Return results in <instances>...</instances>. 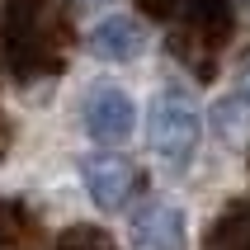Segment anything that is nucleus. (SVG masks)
<instances>
[{
  "label": "nucleus",
  "instance_id": "nucleus-8",
  "mask_svg": "<svg viewBox=\"0 0 250 250\" xmlns=\"http://www.w3.org/2000/svg\"><path fill=\"white\" fill-rule=\"evenodd\" d=\"M212 127H217L222 142H246L250 137V99H241V95L222 99L212 109Z\"/></svg>",
  "mask_w": 250,
  "mask_h": 250
},
{
  "label": "nucleus",
  "instance_id": "nucleus-7",
  "mask_svg": "<svg viewBox=\"0 0 250 250\" xmlns=\"http://www.w3.org/2000/svg\"><path fill=\"white\" fill-rule=\"evenodd\" d=\"M203 250H250V203L227 208L208 231V246Z\"/></svg>",
  "mask_w": 250,
  "mask_h": 250
},
{
  "label": "nucleus",
  "instance_id": "nucleus-9",
  "mask_svg": "<svg viewBox=\"0 0 250 250\" xmlns=\"http://www.w3.org/2000/svg\"><path fill=\"white\" fill-rule=\"evenodd\" d=\"M57 250H118V246H113V236L99 231V227H71L66 236L57 241Z\"/></svg>",
  "mask_w": 250,
  "mask_h": 250
},
{
  "label": "nucleus",
  "instance_id": "nucleus-4",
  "mask_svg": "<svg viewBox=\"0 0 250 250\" xmlns=\"http://www.w3.org/2000/svg\"><path fill=\"white\" fill-rule=\"evenodd\" d=\"M132 127H137V109H132V99L123 90L104 85V90H95V95L85 99V132L95 142L118 146V142L132 137Z\"/></svg>",
  "mask_w": 250,
  "mask_h": 250
},
{
  "label": "nucleus",
  "instance_id": "nucleus-3",
  "mask_svg": "<svg viewBox=\"0 0 250 250\" xmlns=\"http://www.w3.org/2000/svg\"><path fill=\"white\" fill-rule=\"evenodd\" d=\"M81 180L90 189V198H95V208L113 212V208H123L132 198V189H137V166L123 151H95V156L81 161Z\"/></svg>",
  "mask_w": 250,
  "mask_h": 250
},
{
  "label": "nucleus",
  "instance_id": "nucleus-10",
  "mask_svg": "<svg viewBox=\"0 0 250 250\" xmlns=\"http://www.w3.org/2000/svg\"><path fill=\"white\" fill-rule=\"evenodd\" d=\"M189 5L194 0H142V10L156 19H180V14H189Z\"/></svg>",
  "mask_w": 250,
  "mask_h": 250
},
{
  "label": "nucleus",
  "instance_id": "nucleus-13",
  "mask_svg": "<svg viewBox=\"0 0 250 250\" xmlns=\"http://www.w3.org/2000/svg\"><path fill=\"white\" fill-rule=\"evenodd\" d=\"M0 236H5V231H0Z\"/></svg>",
  "mask_w": 250,
  "mask_h": 250
},
{
  "label": "nucleus",
  "instance_id": "nucleus-6",
  "mask_svg": "<svg viewBox=\"0 0 250 250\" xmlns=\"http://www.w3.org/2000/svg\"><path fill=\"white\" fill-rule=\"evenodd\" d=\"M132 246L137 250H184V212L175 203H146L132 217Z\"/></svg>",
  "mask_w": 250,
  "mask_h": 250
},
{
  "label": "nucleus",
  "instance_id": "nucleus-2",
  "mask_svg": "<svg viewBox=\"0 0 250 250\" xmlns=\"http://www.w3.org/2000/svg\"><path fill=\"white\" fill-rule=\"evenodd\" d=\"M52 24H47V5L42 0H10L5 5V52L19 76L52 66Z\"/></svg>",
  "mask_w": 250,
  "mask_h": 250
},
{
  "label": "nucleus",
  "instance_id": "nucleus-11",
  "mask_svg": "<svg viewBox=\"0 0 250 250\" xmlns=\"http://www.w3.org/2000/svg\"><path fill=\"white\" fill-rule=\"evenodd\" d=\"M236 95H241V99H250V57L241 62V71H236Z\"/></svg>",
  "mask_w": 250,
  "mask_h": 250
},
{
  "label": "nucleus",
  "instance_id": "nucleus-5",
  "mask_svg": "<svg viewBox=\"0 0 250 250\" xmlns=\"http://www.w3.org/2000/svg\"><path fill=\"white\" fill-rule=\"evenodd\" d=\"M85 52L99 57V62H137L146 52V28L132 19V14H109V19H99L90 33H85Z\"/></svg>",
  "mask_w": 250,
  "mask_h": 250
},
{
  "label": "nucleus",
  "instance_id": "nucleus-1",
  "mask_svg": "<svg viewBox=\"0 0 250 250\" xmlns=\"http://www.w3.org/2000/svg\"><path fill=\"white\" fill-rule=\"evenodd\" d=\"M198 146V104L189 99V90L166 85L151 99V151L166 166H189V156Z\"/></svg>",
  "mask_w": 250,
  "mask_h": 250
},
{
  "label": "nucleus",
  "instance_id": "nucleus-12",
  "mask_svg": "<svg viewBox=\"0 0 250 250\" xmlns=\"http://www.w3.org/2000/svg\"><path fill=\"white\" fill-rule=\"evenodd\" d=\"M71 5H95V0H71Z\"/></svg>",
  "mask_w": 250,
  "mask_h": 250
}]
</instances>
